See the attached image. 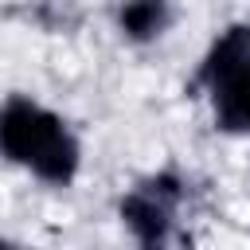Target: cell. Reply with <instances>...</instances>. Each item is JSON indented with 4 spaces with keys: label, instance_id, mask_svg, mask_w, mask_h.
<instances>
[{
    "label": "cell",
    "instance_id": "1",
    "mask_svg": "<svg viewBox=\"0 0 250 250\" xmlns=\"http://www.w3.org/2000/svg\"><path fill=\"white\" fill-rule=\"evenodd\" d=\"M0 152L59 188L78 172V141L70 137V129L51 109L27 98H12L0 105Z\"/></svg>",
    "mask_w": 250,
    "mask_h": 250
},
{
    "label": "cell",
    "instance_id": "4",
    "mask_svg": "<svg viewBox=\"0 0 250 250\" xmlns=\"http://www.w3.org/2000/svg\"><path fill=\"white\" fill-rule=\"evenodd\" d=\"M117 20H121V31L137 43L156 39L168 27V0H125Z\"/></svg>",
    "mask_w": 250,
    "mask_h": 250
},
{
    "label": "cell",
    "instance_id": "3",
    "mask_svg": "<svg viewBox=\"0 0 250 250\" xmlns=\"http://www.w3.org/2000/svg\"><path fill=\"white\" fill-rule=\"evenodd\" d=\"M184 188L176 172H156L148 180H141L125 199H121V223L133 230V238L141 246H160L168 242L172 219L180 211Z\"/></svg>",
    "mask_w": 250,
    "mask_h": 250
},
{
    "label": "cell",
    "instance_id": "2",
    "mask_svg": "<svg viewBox=\"0 0 250 250\" xmlns=\"http://www.w3.org/2000/svg\"><path fill=\"white\" fill-rule=\"evenodd\" d=\"M199 86H207L215 125L223 133H250V23H238L215 39L203 59Z\"/></svg>",
    "mask_w": 250,
    "mask_h": 250
}]
</instances>
